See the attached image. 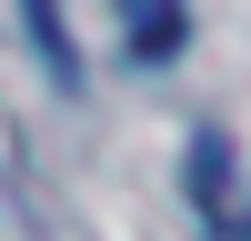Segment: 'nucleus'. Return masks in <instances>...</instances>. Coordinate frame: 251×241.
<instances>
[{"mask_svg": "<svg viewBox=\"0 0 251 241\" xmlns=\"http://www.w3.org/2000/svg\"><path fill=\"white\" fill-rule=\"evenodd\" d=\"M191 40V10L181 0H121V50L131 60H171Z\"/></svg>", "mask_w": 251, "mask_h": 241, "instance_id": "f257e3e1", "label": "nucleus"}, {"mask_svg": "<svg viewBox=\"0 0 251 241\" xmlns=\"http://www.w3.org/2000/svg\"><path fill=\"white\" fill-rule=\"evenodd\" d=\"M30 30H40V50H50V80L80 91V60H71V40H60V0H30Z\"/></svg>", "mask_w": 251, "mask_h": 241, "instance_id": "f03ea898", "label": "nucleus"}]
</instances>
